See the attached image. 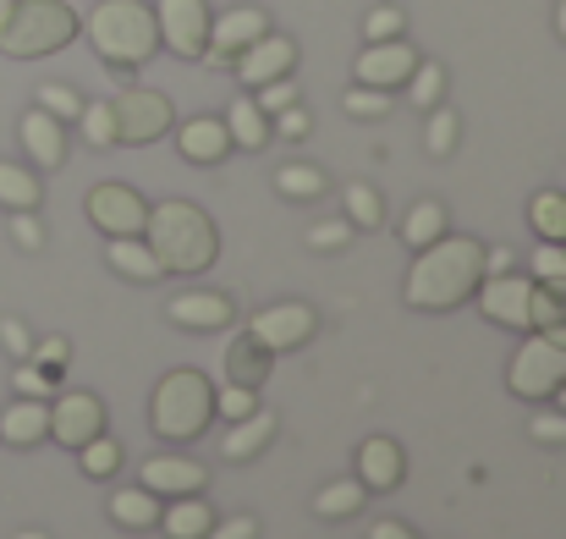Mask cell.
<instances>
[{
	"instance_id": "obj_1",
	"label": "cell",
	"mask_w": 566,
	"mask_h": 539,
	"mask_svg": "<svg viewBox=\"0 0 566 539\" xmlns=\"http://www.w3.org/2000/svg\"><path fill=\"white\" fill-rule=\"evenodd\" d=\"M479 281H484V242L446 231V237H434L429 248H418L401 298H407V309H418V314H446V309L468 303V298L479 292Z\"/></svg>"
},
{
	"instance_id": "obj_2",
	"label": "cell",
	"mask_w": 566,
	"mask_h": 539,
	"mask_svg": "<svg viewBox=\"0 0 566 539\" xmlns=\"http://www.w3.org/2000/svg\"><path fill=\"white\" fill-rule=\"evenodd\" d=\"M144 242L155 248V259H160L166 276H203V270L220 259V231H214V220H209L198 204H188V198L149 204Z\"/></svg>"
},
{
	"instance_id": "obj_3",
	"label": "cell",
	"mask_w": 566,
	"mask_h": 539,
	"mask_svg": "<svg viewBox=\"0 0 566 539\" xmlns=\"http://www.w3.org/2000/svg\"><path fill=\"white\" fill-rule=\"evenodd\" d=\"M83 33H88L94 55L122 77H133L160 50V22H155V6H144V0H99L88 11Z\"/></svg>"
},
{
	"instance_id": "obj_4",
	"label": "cell",
	"mask_w": 566,
	"mask_h": 539,
	"mask_svg": "<svg viewBox=\"0 0 566 539\" xmlns=\"http://www.w3.org/2000/svg\"><path fill=\"white\" fill-rule=\"evenodd\" d=\"M209 424H214V380L203 369L160 374V385L149 396V429L171 446H192V440H203Z\"/></svg>"
},
{
	"instance_id": "obj_5",
	"label": "cell",
	"mask_w": 566,
	"mask_h": 539,
	"mask_svg": "<svg viewBox=\"0 0 566 539\" xmlns=\"http://www.w3.org/2000/svg\"><path fill=\"white\" fill-rule=\"evenodd\" d=\"M83 33V17L66 0H17V11L0 28V55L11 61H44L55 50H66Z\"/></svg>"
},
{
	"instance_id": "obj_6",
	"label": "cell",
	"mask_w": 566,
	"mask_h": 539,
	"mask_svg": "<svg viewBox=\"0 0 566 539\" xmlns=\"http://www.w3.org/2000/svg\"><path fill=\"white\" fill-rule=\"evenodd\" d=\"M111 116H116V144H127V149L160 144V138L177 127V105H171L160 89H144V83H127V89L111 100Z\"/></svg>"
},
{
	"instance_id": "obj_7",
	"label": "cell",
	"mask_w": 566,
	"mask_h": 539,
	"mask_svg": "<svg viewBox=\"0 0 566 539\" xmlns=\"http://www.w3.org/2000/svg\"><path fill=\"white\" fill-rule=\"evenodd\" d=\"M506 385H512V396H523V402H551L556 385H566V348L556 336H545V331H528V342L512 353Z\"/></svg>"
},
{
	"instance_id": "obj_8",
	"label": "cell",
	"mask_w": 566,
	"mask_h": 539,
	"mask_svg": "<svg viewBox=\"0 0 566 539\" xmlns=\"http://www.w3.org/2000/svg\"><path fill=\"white\" fill-rule=\"evenodd\" d=\"M473 303L484 309L490 325H506V331H517V336L534 331V276H517V270L484 276L479 292H473Z\"/></svg>"
},
{
	"instance_id": "obj_9",
	"label": "cell",
	"mask_w": 566,
	"mask_h": 539,
	"mask_svg": "<svg viewBox=\"0 0 566 539\" xmlns=\"http://www.w3.org/2000/svg\"><path fill=\"white\" fill-rule=\"evenodd\" d=\"M83 209H88L94 231H105V237H144V220H149V198L138 187H127V182L88 187Z\"/></svg>"
},
{
	"instance_id": "obj_10",
	"label": "cell",
	"mask_w": 566,
	"mask_h": 539,
	"mask_svg": "<svg viewBox=\"0 0 566 539\" xmlns=\"http://www.w3.org/2000/svg\"><path fill=\"white\" fill-rule=\"evenodd\" d=\"M209 0H160L155 6V22H160V44L177 55V61H203L209 50Z\"/></svg>"
},
{
	"instance_id": "obj_11",
	"label": "cell",
	"mask_w": 566,
	"mask_h": 539,
	"mask_svg": "<svg viewBox=\"0 0 566 539\" xmlns=\"http://www.w3.org/2000/svg\"><path fill=\"white\" fill-rule=\"evenodd\" d=\"M314 331H319V314L308 303H297V298H286L275 309H259L248 320V336H259L270 353H297V348L314 342Z\"/></svg>"
},
{
	"instance_id": "obj_12",
	"label": "cell",
	"mask_w": 566,
	"mask_h": 539,
	"mask_svg": "<svg viewBox=\"0 0 566 539\" xmlns=\"http://www.w3.org/2000/svg\"><path fill=\"white\" fill-rule=\"evenodd\" d=\"M105 429V402L94 391H55L50 396V440L77 452Z\"/></svg>"
},
{
	"instance_id": "obj_13",
	"label": "cell",
	"mask_w": 566,
	"mask_h": 539,
	"mask_svg": "<svg viewBox=\"0 0 566 539\" xmlns=\"http://www.w3.org/2000/svg\"><path fill=\"white\" fill-rule=\"evenodd\" d=\"M231 66H237L242 89H264V83H275V77H292V72H297V44H292L286 33H259L248 50H237V55H231Z\"/></svg>"
},
{
	"instance_id": "obj_14",
	"label": "cell",
	"mask_w": 566,
	"mask_h": 539,
	"mask_svg": "<svg viewBox=\"0 0 566 539\" xmlns=\"http://www.w3.org/2000/svg\"><path fill=\"white\" fill-rule=\"evenodd\" d=\"M412 66H418V50H412L407 39H375V44L358 50L353 77H358L364 89H390V94H396V89L412 77Z\"/></svg>"
},
{
	"instance_id": "obj_15",
	"label": "cell",
	"mask_w": 566,
	"mask_h": 539,
	"mask_svg": "<svg viewBox=\"0 0 566 539\" xmlns=\"http://www.w3.org/2000/svg\"><path fill=\"white\" fill-rule=\"evenodd\" d=\"M259 33H270V17H264L259 6H231V11L209 17V50H203V61L231 66V55H237V50H248Z\"/></svg>"
},
{
	"instance_id": "obj_16",
	"label": "cell",
	"mask_w": 566,
	"mask_h": 539,
	"mask_svg": "<svg viewBox=\"0 0 566 539\" xmlns=\"http://www.w3.org/2000/svg\"><path fill=\"white\" fill-rule=\"evenodd\" d=\"M138 485L155 490L160 501H171V496H203L209 468L192 463V457H182V452H160V457H149V463L138 468Z\"/></svg>"
},
{
	"instance_id": "obj_17",
	"label": "cell",
	"mask_w": 566,
	"mask_h": 539,
	"mask_svg": "<svg viewBox=\"0 0 566 539\" xmlns=\"http://www.w3.org/2000/svg\"><path fill=\"white\" fill-rule=\"evenodd\" d=\"M17 138H22V149H28V166L33 172H61V160H66V122H55L50 111H22V122H17Z\"/></svg>"
},
{
	"instance_id": "obj_18",
	"label": "cell",
	"mask_w": 566,
	"mask_h": 539,
	"mask_svg": "<svg viewBox=\"0 0 566 539\" xmlns=\"http://www.w3.org/2000/svg\"><path fill=\"white\" fill-rule=\"evenodd\" d=\"M171 133H177V149H182L188 166H220L231 155V133H226L220 116H188Z\"/></svg>"
},
{
	"instance_id": "obj_19",
	"label": "cell",
	"mask_w": 566,
	"mask_h": 539,
	"mask_svg": "<svg viewBox=\"0 0 566 539\" xmlns=\"http://www.w3.org/2000/svg\"><path fill=\"white\" fill-rule=\"evenodd\" d=\"M166 320L182 325V331H226L237 320V309H231L226 292H177L166 303Z\"/></svg>"
},
{
	"instance_id": "obj_20",
	"label": "cell",
	"mask_w": 566,
	"mask_h": 539,
	"mask_svg": "<svg viewBox=\"0 0 566 539\" xmlns=\"http://www.w3.org/2000/svg\"><path fill=\"white\" fill-rule=\"evenodd\" d=\"M358 479H364V490H379V496L407 479V457H401V446L390 435H369L358 446Z\"/></svg>"
},
{
	"instance_id": "obj_21",
	"label": "cell",
	"mask_w": 566,
	"mask_h": 539,
	"mask_svg": "<svg viewBox=\"0 0 566 539\" xmlns=\"http://www.w3.org/2000/svg\"><path fill=\"white\" fill-rule=\"evenodd\" d=\"M270 363H275V353H270L259 336H248V325L226 342V380H231V385H253V391H259V385L270 380Z\"/></svg>"
},
{
	"instance_id": "obj_22",
	"label": "cell",
	"mask_w": 566,
	"mask_h": 539,
	"mask_svg": "<svg viewBox=\"0 0 566 539\" xmlns=\"http://www.w3.org/2000/svg\"><path fill=\"white\" fill-rule=\"evenodd\" d=\"M226 133H231V149H248V155H259L275 133H270V116L259 111V100L253 94H237L231 105H226Z\"/></svg>"
},
{
	"instance_id": "obj_23",
	"label": "cell",
	"mask_w": 566,
	"mask_h": 539,
	"mask_svg": "<svg viewBox=\"0 0 566 539\" xmlns=\"http://www.w3.org/2000/svg\"><path fill=\"white\" fill-rule=\"evenodd\" d=\"M270 440H275V413H270V407H253L248 418H237V424L226 429L220 457H226V463H248V457H259Z\"/></svg>"
},
{
	"instance_id": "obj_24",
	"label": "cell",
	"mask_w": 566,
	"mask_h": 539,
	"mask_svg": "<svg viewBox=\"0 0 566 539\" xmlns=\"http://www.w3.org/2000/svg\"><path fill=\"white\" fill-rule=\"evenodd\" d=\"M0 440H6V446H39V440H50V402L17 396V402L0 413Z\"/></svg>"
},
{
	"instance_id": "obj_25",
	"label": "cell",
	"mask_w": 566,
	"mask_h": 539,
	"mask_svg": "<svg viewBox=\"0 0 566 539\" xmlns=\"http://www.w3.org/2000/svg\"><path fill=\"white\" fill-rule=\"evenodd\" d=\"M105 259H111V270L127 276V281H160V276H166L160 259H155V248H149L144 237H105Z\"/></svg>"
},
{
	"instance_id": "obj_26",
	"label": "cell",
	"mask_w": 566,
	"mask_h": 539,
	"mask_svg": "<svg viewBox=\"0 0 566 539\" xmlns=\"http://www.w3.org/2000/svg\"><path fill=\"white\" fill-rule=\"evenodd\" d=\"M160 529H166V539H203L214 529V512L203 496H171L160 507Z\"/></svg>"
},
{
	"instance_id": "obj_27",
	"label": "cell",
	"mask_w": 566,
	"mask_h": 539,
	"mask_svg": "<svg viewBox=\"0 0 566 539\" xmlns=\"http://www.w3.org/2000/svg\"><path fill=\"white\" fill-rule=\"evenodd\" d=\"M160 496L155 490H144V485H133V490H116L111 496V524H122L127 535H144V529H160Z\"/></svg>"
},
{
	"instance_id": "obj_28",
	"label": "cell",
	"mask_w": 566,
	"mask_h": 539,
	"mask_svg": "<svg viewBox=\"0 0 566 539\" xmlns=\"http://www.w3.org/2000/svg\"><path fill=\"white\" fill-rule=\"evenodd\" d=\"M364 501H369L364 479H358V474H347V479H331V485L314 496V512H319V518H331V524H342V518H358V512H364Z\"/></svg>"
},
{
	"instance_id": "obj_29",
	"label": "cell",
	"mask_w": 566,
	"mask_h": 539,
	"mask_svg": "<svg viewBox=\"0 0 566 539\" xmlns=\"http://www.w3.org/2000/svg\"><path fill=\"white\" fill-rule=\"evenodd\" d=\"M451 226H446V204L440 198H418L412 209H407V220H401V242L418 253V248H429L434 237H446Z\"/></svg>"
},
{
	"instance_id": "obj_30",
	"label": "cell",
	"mask_w": 566,
	"mask_h": 539,
	"mask_svg": "<svg viewBox=\"0 0 566 539\" xmlns=\"http://www.w3.org/2000/svg\"><path fill=\"white\" fill-rule=\"evenodd\" d=\"M528 226L539 242H566V193L562 187H545L528 198Z\"/></svg>"
},
{
	"instance_id": "obj_31",
	"label": "cell",
	"mask_w": 566,
	"mask_h": 539,
	"mask_svg": "<svg viewBox=\"0 0 566 539\" xmlns=\"http://www.w3.org/2000/svg\"><path fill=\"white\" fill-rule=\"evenodd\" d=\"M39 198H44V182L33 166L0 160V209H39Z\"/></svg>"
},
{
	"instance_id": "obj_32",
	"label": "cell",
	"mask_w": 566,
	"mask_h": 539,
	"mask_svg": "<svg viewBox=\"0 0 566 539\" xmlns=\"http://www.w3.org/2000/svg\"><path fill=\"white\" fill-rule=\"evenodd\" d=\"M342 209H347L353 231H379L385 226V198H379V187H369V182H347L342 187Z\"/></svg>"
},
{
	"instance_id": "obj_33",
	"label": "cell",
	"mask_w": 566,
	"mask_h": 539,
	"mask_svg": "<svg viewBox=\"0 0 566 539\" xmlns=\"http://www.w3.org/2000/svg\"><path fill=\"white\" fill-rule=\"evenodd\" d=\"M325 172L319 166H303V160H286L281 172H275V193L281 198H297V204H314V198H325Z\"/></svg>"
},
{
	"instance_id": "obj_34",
	"label": "cell",
	"mask_w": 566,
	"mask_h": 539,
	"mask_svg": "<svg viewBox=\"0 0 566 539\" xmlns=\"http://www.w3.org/2000/svg\"><path fill=\"white\" fill-rule=\"evenodd\" d=\"M457 138H462V116L440 100L434 111H423V149L434 155V160H446L451 149H457Z\"/></svg>"
},
{
	"instance_id": "obj_35",
	"label": "cell",
	"mask_w": 566,
	"mask_h": 539,
	"mask_svg": "<svg viewBox=\"0 0 566 539\" xmlns=\"http://www.w3.org/2000/svg\"><path fill=\"white\" fill-rule=\"evenodd\" d=\"M77 468H83V479H111L122 468V440L111 429H99L88 446H77Z\"/></svg>"
},
{
	"instance_id": "obj_36",
	"label": "cell",
	"mask_w": 566,
	"mask_h": 539,
	"mask_svg": "<svg viewBox=\"0 0 566 539\" xmlns=\"http://www.w3.org/2000/svg\"><path fill=\"white\" fill-rule=\"evenodd\" d=\"M401 89H407V100H412L418 111H434V105L446 100V66L418 55V66H412V77H407Z\"/></svg>"
},
{
	"instance_id": "obj_37",
	"label": "cell",
	"mask_w": 566,
	"mask_h": 539,
	"mask_svg": "<svg viewBox=\"0 0 566 539\" xmlns=\"http://www.w3.org/2000/svg\"><path fill=\"white\" fill-rule=\"evenodd\" d=\"M77 133L88 149H111L116 144V116H111V100H83L77 111Z\"/></svg>"
},
{
	"instance_id": "obj_38",
	"label": "cell",
	"mask_w": 566,
	"mask_h": 539,
	"mask_svg": "<svg viewBox=\"0 0 566 539\" xmlns=\"http://www.w3.org/2000/svg\"><path fill=\"white\" fill-rule=\"evenodd\" d=\"M390 89H364V83H353L347 94H342V111L347 116H358V122H385L390 116Z\"/></svg>"
},
{
	"instance_id": "obj_39",
	"label": "cell",
	"mask_w": 566,
	"mask_h": 539,
	"mask_svg": "<svg viewBox=\"0 0 566 539\" xmlns=\"http://www.w3.org/2000/svg\"><path fill=\"white\" fill-rule=\"evenodd\" d=\"M259 407V391L253 385H214V418H226V424H237V418H248Z\"/></svg>"
},
{
	"instance_id": "obj_40",
	"label": "cell",
	"mask_w": 566,
	"mask_h": 539,
	"mask_svg": "<svg viewBox=\"0 0 566 539\" xmlns=\"http://www.w3.org/2000/svg\"><path fill=\"white\" fill-rule=\"evenodd\" d=\"M11 391H17V396H33V402H50V396H55V374L39 369L33 359H22L11 369Z\"/></svg>"
},
{
	"instance_id": "obj_41",
	"label": "cell",
	"mask_w": 566,
	"mask_h": 539,
	"mask_svg": "<svg viewBox=\"0 0 566 539\" xmlns=\"http://www.w3.org/2000/svg\"><path fill=\"white\" fill-rule=\"evenodd\" d=\"M528 435L539 446H566V413L556 402H534V418H528Z\"/></svg>"
},
{
	"instance_id": "obj_42",
	"label": "cell",
	"mask_w": 566,
	"mask_h": 539,
	"mask_svg": "<svg viewBox=\"0 0 566 539\" xmlns=\"http://www.w3.org/2000/svg\"><path fill=\"white\" fill-rule=\"evenodd\" d=\"M33 105H39V111H50L55 122H77V111H83V94H77V89H66V83H44Z\"/></svg>"
},
{
	"instance_id": "obj_43",
	"label": "cell",
	"mask_w": 566,
	"mask_h": 539,
	"mask_svg": "<svg viewBox=\"0 0 566 539\" xmlns=\"http://www.w3.org/2000/svg\"><path fill=\"white\" fill-rule=\"evenodd\" d=\"M270 133H275V138H286V144H303V138L314 133V116H308V111H303V100H297V105H286V111H275V116H270Z\"/></svg>"
},
{
	"instance_id": "obj_44",
	"label": "cell",
	"mask_w": 566,
	"mask_h": 539,
	"mask_svg": "<svg viewBox=\"0 0 566 539\" xmlns=\"http://www.w3.org/2000/svg\"><path fill=\"white\" fill-rule=\"evenodd\" d=\"M407 33V11L401 6H375L369 17H364V39L375 44V39H401Z\"/></svg>"
},
{
	"instance_id": "obj_45",
	"label": "cell",
	"mask_w": 566,
	"mask_h": 539,
	"mask_svg": "<svg viewBox=\"0 0 566 539\" xmlns=\"http://www.w3.org/2000/svg\"><path fill=\"white\" fill-rule=\"evenodd\" d=\"M534 281L562 287L566 281V242H539V248H534Z\"/></svg>"
},
{
	"instance_id": "obj_46",
	"label": "cell",
	"mask_w": 566,
	"mask_h": 539,
	"mask_svg": "<svg viewBox=\"0 0 566 539\" xmlns=\"http://www.w3.org/2000/svg\"><path fill=\"white\" fill-rule=\"evenodd\" d=\"M253 100H259V111H264V116H275V111L297 105V100H303V89H297V77H275V83L253 89Z\"/></svg>"
},
{
	"instance_id": "obj_47",
	"label": "cell",
	"mask_w": 566,
	"mask_h": 539,
	"mask_svg": "<svg viewBox=\"0 0 566 539\" xmlns=\"http://www.w3.org/2000/svg\"><path fill=\"white\" fill-rule=\"evenodd\" d=\"M11 242H17L22 253H39V248H44V220H39V209H11Z\"/></svg>"
},
{
	"instance_id": "obj_48",
	"label": "cell",
	"mask_w": 566,
	"mask_h": 539,
	"mask_svg": "<svg viewBox=\"0 0 566 539\" xmlns=\"http://www.w3.org/2000/svg\"><path fill=\"white\" fill-rule=\"evenodd\" d=\"M347 242H353V220H347V215H336V220H314V226H308V248H319V253L347 248Z\"/></svg>"
},
{
	"instance_id": "obj_49",
	"label": "cell",
	"mask_w": 566,
	"mask_h": 539,
	"mask_svg": "<svg viewBox=\"0 0 566 539\" xmlns=\"http://www.w3.org/2000/svg\"><path fill=\"white\" fill-rule=\"evenodd\" d=\"M0 348H6L17 363L33 359V336H28V325H22L17 314H6V320H0Z\"/></svg>"
},
{
	"instance_id": "obj_50",
	"label": "cell",
	"mask_w": 566,
	"mask_h": 539,
	"mask_svg": "<svg viewBox=\"0 0 566 539\" xmlns=\"http://www.w3.org/2000/svg\"><path fill=\"white\" fill-rule=\"evenodd\" d=\"M66 359H72V342H61V336H44V342H33V363H39V369H50V374H55V369H61Z\"/></svg>"
},
{
	"instance_id": "obj_51",
	"label": "cell",
	"mask_w": 566,
	"mask_h": 539,
	"mask_svg": "<svg viewBox=\"0 0 566 539\" xmlns=\"http://www.w3.org/2000/svg\"><path fill=\"white\" fill-rule=\"evenodd\" d=\"M203 539H259V518H226V524L214 518V529Z\"/></svg>"
},
{
	"instance_id": "obj_52",
	"label": "cell",
	"mask_w": 566,
	"mask_h": 539,
	"mask_svg": "<svg viewBox=\"0 0 566 539\" xmlns=\"http://www.w3.org/2000/svg\"><path fill=\"white\" fill-rule=\"evenodd\" d=\"M506 270H517L512 248H484V276H506Z\"/></svg>"
},
{
	"instance_id": "obj_53",
	"label": "cell",
	"mask_w": 566,
	"mask_h": 539,
	"mask_svg": "<svg viewBox=\"0 0 566 539\" xmlns=\"http://www.w3.org/2000/svg\"><path fill=\"white\" fill-rule=\"evenodd\" d=\"M369 539H418V535H412L401 518H379L375 529H369Z\"/></svg>"
},
{
	"instance_id": "obj_54",
	"label": "cell",
	"mask_w": 566,
	"mask_h": 539,
	"mask_svg": "<svg viewBox=\"0 0 566 539\" xmlns=\"http://www.w3.org/2000/svg\"><path fill=\"white\" fill-rule=\"evenodd\" d=\"M556 33H562V44H566V0H556Z\"/></svg>"
},
{
	"instance_id": "obj_55",
	"label": "cell",
	"mask_w": 566,
	"mask_h": 539,
	"mask_svg": "<svg viewBox=\"0 0 566 539\" xmlns=\"http://www.w3.org/2000/svg\"><path fill=\"white\" fill-rule=\"evenodd\" d=\"M17 11V0H0V28H6V17Z\"/></svg>"
},
{
	"instance_id": "obj_56",
	"label": "cell",
	"mask_w": 566,
	"mask_h": 539,
	"mask_svg": "<svg viewBox=\"0 0 566 539\" xmlns=\"http://www.w3.org/2000/svg\"><path fill=\"white\" fill-rule=\"evenodd\" d=\"M11 539H50L44 529H22V535H11Z\"/></svg>"
},
{
	"instance_id": "obj_57",
	"label": "cell",
	"mask_w": 566,
	"mask_h": 539,
	"mask_svg": "<svg viewBox=\"0 0 566 539\" xmlns=\"http://www.w3.org/2000/svg\"><path fill=\"white\" fill-rule=\"evenodd\" d=\"M551 402H556V407L566 413V385H556V396H551Z\"/></svg>"
}]
</instances>
